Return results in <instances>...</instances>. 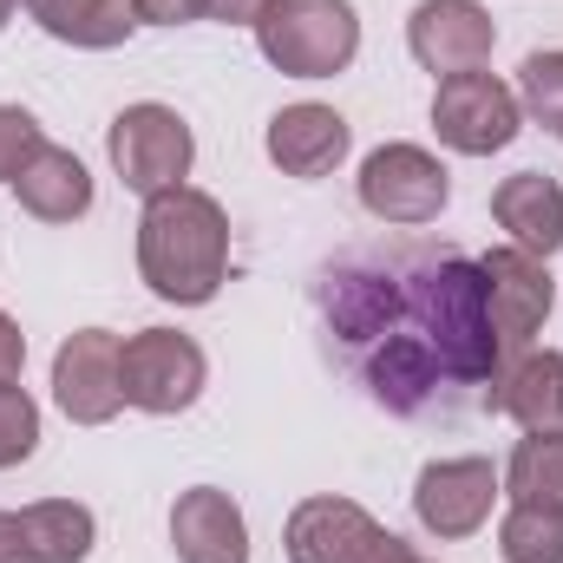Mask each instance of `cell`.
<instances>
[{
    "label": "cell",
    "instance_id": "cell-1",
    "mask_svg": "<svg viewBox=\"0 0 563 563\" xmlns=\"http://www.w3.org/2000/svg\"><path fill=\"white\" fill-rule=\"evenodd\" d=\"M321 328L361 387L407 420L459 413L492 400L505 374V341L492 328L485 269L465 250L387 243L328 263L314 282Z\"/></svg>",
    "mask_w": 563,
    "mask_h": 563
},
{
    "label": "cell",
    "instance_id": "cell-2",
    "mask_svg": "<svg viewBox=\"0 0 563 563\" xmlns=\"http://www.w3.org/2000/svg\"><path fill=\"white\" fill-rule=\"evenodd\" d=\"M139 276L157 301L203 308L230 276V217L217 197L177 184L164 197H144L139 217Z\"/></svg>",
    "mask_w": 563,
    "mask_h": 563
},
{
    "label": "cell",
    "instance_id": "cell-3",
    "mask_svg": "<svg viewBox=\"0 0 563 563\" xmlns=\"http://www.w3.org/2000/svg\"><path fill=\"white\" fill-rule=\"evenodd\" d=\"M256 46L288 79H334L361 53V20L347 0H276L256 20Z\"/></svg>",
    "mask_w": 563,
    "mask_h": 563
},
{
    "label": "cell",
    "instance_id": "cell-4",
    "mask_svg": "<svg viewBox=\"0 0 563 563\" xmlns=\"http://www.w3.org/2000/svg\"><path fill=\"white\" fill-rule=\"evenodd\" d=\"M203 374H210L203 347L190 334H177V328H139L132 341H119V394L139 413L170 420V413L197 407Z\"/></svg>",
    "mask_w": 563,
    "mask_h": 563
},
{
    "label": "cell",
    "instance_id": "cell-5",
    "mask_svg": "<svg viewBox=\"0 0 563 563\" xmlns=\"http://www.w3.org/2000/svg\"><path fill=\"white\" fill-rule=\"evenodd\" d=\"M112 170L125 177V190H139V197H164V190H177L184 177H190V157H197V139H190V125L170 112V106H125L119 119H112Z\"/></svg>",
    "mask_w": 563,
    "mask_h": 563
},
{
    "label": "cell",
    "instance_id": "cell-6",
    "mask_svg": "<svg viewBox=\"0 0 563 563\" xmlns=\"http://www.w3.org/2000/svg\"><path fill=\"white\" fill-rule=\"evenodd\" d=\"M432 132H439V144H452L459 157H492V151H505L525 132V106L492 73H452L432 92Z\"/></svg>",
    "mask_w": 563,
    "mask_h": 563
},
{
    "label": "cell",
    "instance_id": "cell-7",
    "mask_svg": "<svg viewBox=\"0 0 563 563\" xmlns=\"http://www.w3.org/2000/svg\"><path fill=\"white\" fill-rule=\"evenodd\" d=\"M445 197H452V177H445V164L426 144H380L361 164V203L380 223L420 230V223H432L445 210Z\"/></svg>",
    "mask_w": 563,
    "mask_h": 563
},
{
    "label": "cell",
    "instance_id": "cell-8",
    "mask_svg": "<svg viewBox=\"0 0 563 563\" xmlns=\"http://www.w3.org/2000/svg\"><path fill=\"white\" fill-rule=\"evenodd\" d=\"M492 46H498V26H492V13L478 0H420L413 20H407V53L432 79L485 73Z\"/></svg>",
    "mask_w": 563,
    "mask_h": 563
},
{
    "label": "cell",
    "instance_id": "cell-9",
    "mask_svg": "<svg viewBox=\"0 0 563 563\" xmlns=\"http://www.w3.org/2000/svg\"><path fill=\"white\" fill-rule=\"evenodd\" d=\"M498 505V472L492 459H432L413 485V518L439 544H459L472 538Z\"/></svg>",
    "mask_w": 563,
    "mask_h": 563
},
{
    "label": "cell",
    "instance_id": "cell-10",
    "mask_svg": "<svg viewBox=\"0 0 563 563\" xmlns=\"http://www.w3.org/2000/svg\"><path fill=\"white\" fill-rule=\"evenodd\" d=\"M53 400L73 426H106L125 394H119V334L106 328H79L59 341L53 354Z\"/></svg>",
    "mask_w": 563,
    "mask_h": 563
},
{
    "label": "cell",
    "instance_id": "cell-11",
    "mask_svg": "<svg viewBox=\"0 0 563 563\" xmlns=\"http://www.w3.org/2000/svg\"><path fill=\"white\" fill-rule=\"evenodd\" d=\"M485 301H492V328H498V341H505V354H518V347H531V334L544 328V314H551V301H558V282L544 269V256H525V250H492L485 263Z\"/></svg>",
    "mask_w": 563,
    "mask_h": 563
},
{
    "label": "cell",
    "instance_id": "cell-12",
    "mask_svg": "<svg viewBox=\"0 0 563 563\" xmlns=\"http://www.w3.org/2000/svg\"><path fill=\"white\" fill-rule=\"evenodd\" d=\"M374 538H380V525L354 498H301L288 511L282 551H288V563H361L374 551Z\"/></svg>",
    "mask_w": 563,
    "mask_h": 563
},
{
    "label": "cell",
    "instance_id": "cell-13",
    "mask_svg": "<svg viewBox=\"0 0 563 563\" xmlns=\"http://www.w3.org/2000/svg\"><path fill=\"white\" fill-rule=\"evenodd\" d=\"M347 144H354L347 119L334 106H314V99L282 106L276 119H269V164H276L282 177H301V184L328 177L347 157Z\"/></svg>",
    "mask_w": 563,
    "mask_h": 563
},
{
    "label": "cell",
    "instance_id": "cell-14",
    "mask_svg": "<svg viewBox=\"0 0 563 563\" xmlns=\"http://www.w3.org/2000/svg\"><path fill=\"white\" fill-rule=\"evenodd\" d=\"M170 544L177 563H250V525L230 492L197 485L170 505Z\"/></svg>",
    "mask_w": 563,
    "mask_h": 563
},
{
    "label": "cell",
    "instance_id": "cell-15",
    "mask_svg": "<svg viewBox=\"0 0 563 563\" xmlns=\"http://www.w3.org/2000/svg\"><path fill=\"white\" fill-rule=\"evenodd\" d=\"M492 217L511 236V250H525V256H544L551 263L563 250V190H558V177H544V170L505 177L492 190Z\"/></svg>",
    "mask_w": 563,
    "mask_h": 563
},
{
    "label": "cell",
    "instance_id": "cell-16",
    "mask_svg": "<svg viewBox=\"0 0 563 563\" xmlns=\"http://www.w3.org/2000/svg\"><path fill=\"white\" fill-rule=\"evenodd\" d=\"M485 407L511 413L525 432H563V354L558 347H525L498 374V387H492Z\"/></svg>",
    "mask_w": 563,
    "mask_h": 563
},
{
    "label": "cell",
    "instance_id": "cell-17",
    "mask_svg": "<svg viewBox=\"0 0 563 563\" xmlns=\"http://www.w3.org/2000/svg\"><path fill=\"white\" fill-rule=\"evenodd\" d=\"M13 197H20V210L40 217V223H73V217L92 210V170H86L73 151L40 144V157L13 177Z\"/></svg>",
    "mask_w": 563,
    "mask_h": 563
},
{
    "label": "cell",
    "instance_id": "cell-18",
    "mask_svg": "<svg viewBox=\"0 0 563 563\" xmlns=\"http://www.w3.org/2000/svg\"><path fill=\"white\" fill-rule=\"evenodd\" d=\"M26 13L40 33H53L59 46H86V53H112L139 26L132 0H26Z\"/></svg>",
    "mask_w": 563,
    "mask_h": 563
},
{
    "label": "cell",
    "instance_id": "cell-19",
    "mask_svg": "<svg viewBox=\"0 0 563 563\" xmlns=\"http://www.w3.org/2000/svg\"><path fill=\"white\" fill-rule=\"evenodd\" d=\"M20 531H26V558L33 563H86L99 544V518L73 498H40L20 511Z\"/></svg>",
    "mask_w": 563,
    "mask_h": 563
},
{
    "label": "cell",
    "instance_id": "cell-20",
    "mask_svg": "<svg viewBox=\"0 0 563 563\" xmlns=\"http://www.w3.org/2000/svg\"><path fill=\"white\" fill-rule=\"evenodd\" d=\"M511 505H558L563 511V432H525L505 465Z\"/></svg>",
    "mask_w": 563,
    "mask_h": 563
},
{
    "label": "cell",
    "instance_id": "cell-21",
    "mask_svg": "<svg viewBox=\"0 0 563 563\" xmlns=\"http://www.w3.org/2000/svg\"><path fill=\"white\" fill-rule=\"evenodd\" d=\"M505 563H563V511L558 505H511L498 525Z\"/></svg>",
    "mask_w": 563,
    "mask_h": 563
},
{
    "label": "cell",
    "instance_id": "cell-22",
    "mask_svg": "<svg viewBox=\"0 0 563 563\" xmlns=\"http://www.w3.org/2000/svg\"><path fill=\"white\" fill-rule=\"evenodd\" d=\"M518 106L563 139V53H531L518 66Z\"/></svg>",
    "mask_w": 563,
    "mask_h": 563
},
{
    "label": "cell",
    "instance_id": "cell-23",
    "mask_svg": "<svg viewBox=\"0 0 563 563\" xmlns=\"http://www.w3.org/2000/svg\"><path fill=\"white\" fill-rule=\"evenodd\" d=\"M33 445H40V407H33V394L20 380H0V472L20 465V459H33Z\"/></svg>",
    "mask_w": 563,
    "mask_h": 563
},
{
    "label": "cell",
    "instance_id": "cell-24",
    "mask_svg": "<svg viewBox=\"0 0 563 563\" xmlns=\"http://www.w3.org/2000/svg\"><path fill=\"white\" fill-rule=\"evenodd\" d=\"M40 119L26 106H0V184H13L33 157H40Z\"/></svg>",
    "mask_w": 563,
    "mask_h": 563
},
{
    "label": "cell",
    "instance_id": "cell-25",
    "mask_svg": "<svg viewBox=\"0 0 563 563\" xmlns=\"http://www.w3.org/2000/svg\"><path fill=\"white\" fill-rule=\"evenodd\" d=\"M132 7H139V26H184L210 13V0H132Z\"/></svg>",
    "mask_w": 563,
    "mask_h": 563
},
{
    "label": "cell",
    "instance_id": "cell-26",
    "mask_svg": "<svg viewBox=\"0 0 563 563\" xmlns=\"http://www.w3.org/2000/svg\"><path fill=\"white\" fill-rule=\"evenodd\" d=\"M20 367H26V334H20V321L0 308V380H20Z\"/></svg>",
    "mask_w": 563,
    "mask_h": 563
},
{
    "label": "cell",
    "instance_id": "cell-27",
    "mask_svg": "<svg viewBox=\"0 0 563 563\" xmlns=\"http://www.w3.org/2000/svg\"><path fill=\"white\" fill-rule=\"evenodd\" d=\"M269 7H276V0H210V20H223V26H256Z\"/></svg>",
    "mask_w": 563,
    "mask_h": 563
},
{
    "label": "cell",
    "instance_id": "cell-28",
    "mask_svg": "<svg viewBox=\"0 0 563 563\" xmlns=\"http://www.w3.org/2000/svg\"><path fill=\"white\" fill-rule=\"evenodd\" d=\"M0 563H33V558H26V531H20V511H0Z\"/></svg>",
    "mask_w": 563,
    "mask_h": 563
},
{
    "label": "cell",
    "instance_id": "cell-29",
    "mask_svg": "<svg viewBox=\"0 0 563 563\" xmlns=\"http://www.w3.org/2000/svg\"><path fill=\"white\" fill-rule=\"evenodd\" d=\"M361 563H420V558H413V544H407V538H394V531H380V538H374V551H367Z\"/></svg>",
    "mask_w": 563,
    "mask_h": 563
},
{
    "label": "cell",
    "instance_id": "cell-30",
    "mask_svg": "<svg viewBox=\"0 0 563 563\" xmlns=\"http://www.w3.org/2000/svg\"><path fill=\"white\" fill-rule=\"evenodd\" d=\"M13 7H20V0H0V26H7V20H13Z\"/></svg>",
    "mask_w": 563,
    "mask_h": 563
}]
</instances>
